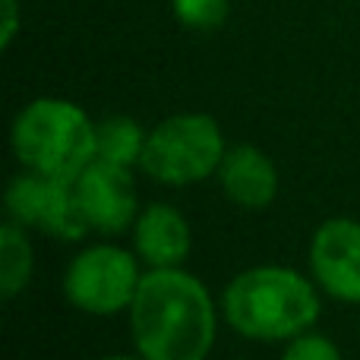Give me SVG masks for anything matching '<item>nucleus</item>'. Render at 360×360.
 <instances>
[{"mask_svg": "<svg viewBox=\"0 0 360 360\" xmlns=\"http://www.w3.org/2000/svg\"><path fill=\"white\" fill-rule=\"evenodd\" d=\"M130 335L146 360H205L218 310L209 288L184 269H149L130 304Z\"/></svg>", "mask_w": 360, "mask_h": 360, "instance_id": "f257e3e1", "label": "nucleus"}, {"mask_svg": "<svg viewBox=\"0 0 360 360\" xmlns=\"http://www.w3.org/2000/svg\"><path fill=\"white\" fill-rule=\"evenodd\" d=\"M319 285L288 266H253L221 291V316L250 342H291L316 326Z\"/></svg>", "mask_w": 360, "mask_h": 360, "instance_id": "f03ea898", "label": "nucleus"}, {"mask_svg": "<svg viewBox=\"0 0 360 360\" xmlns=\"http://www.w3.org/2000/svg\"><path fill=\"white\" fill-rule=\"evenodd\" d=\"M10 149L25 171L70 184L95 162V124L76 101L35 98L13 117Z\"/></svg>", "mask_w": 360, "mask_h": 360, "instance_id": "7ed1b4c3", "label": "nucleus"}, {"mask_svg": "<svg viewBox=\"0 0 360 360\" xmlns=\"http://www.w3.org/2000/svg\"><path fill=\"white\" fill-rule=\"evenodd\" d=\"M224 152H228V143L212 114H171L149 130L139 171L168 186L199 184L218 174Z\"/></svg>", "mask_w": 360, "mask_h": 360, "instance_id": "20e7f679", "label": "nucleus"}, {"mask_svg": "<svg viewBox=\"0 0 360 360\" xmlns=\"http://www.w3.org/2000/svg\"><path fill=\"white\" fill-rule=\"evenodd\" d=\"M143 281L139 256L117 243H92L67 262L63 297L70 307L92 316H117L130 310Z\"/></svg>", "mask_w": 360, "mask_h": 360, "instance_id": "39448f33", "label": "nucleus"}, {"mask_svg": "<svg viewBox=\"0 0 360 360\" xmlns=\"http://www.w3.org/2000/svg\"><path fill=\"white\" fill-rule=\"evenodd\" d=\"M70 190H73L76 218H79L86 237L124 234L127 228H133L139 215L136 184H133L130 168H124V165L95 158L92 165L82 168L79 177L70 180Z\"/></svg>", "mask_w": 360, "mask_h": 360, "instance_id": "423d86ee", "label": "nucleus"}, {"mask_svg": "<svg viewBox=\"0 0 360 360\" xmlns=\"http://www.w3.org/2000/svg\"><path fill=\"white\" fill-rule=\"evenodd\" d=\"M4 205L6 218L25 231H41L57 240H82L86 237L79 218H76L73 190L67 180L44 177L22 168L6 186Z\"/></svg>", "mask_w": 360, "mask_h": 360, "instance_id": "0eeeda50", "label": "nucleus"}, {"mask_svg": "<svg viewBox=\"0 0 360 360\" xmlns=\"http://www.w3.org/2000/svg\"><path fill=\"white\" fill-rule=\"evenodd\" d=\"M310 272L332 300L360 304V221L338 215L313 231Z\"/></svg>", "mask_w": 360, "mask_h": 360, "instance_id": "6e6552de", "label": "nucleus"}, {"mask_svg": "<svg viewBox=\"0 0 360 360\" xmlns=\"http://www.w3.org/2000/svg\"><path fill=\"white\" fill-rule=\"evenodd\" d=\"M193 250V231L184 212L168 202L139 209L133 221V253L149 269H177Z\"/></svg>", "mask_w": 360, "mask_h": 360, "instance_id": "1a4fd4ad", "label": "nucleus"}, {"mask_svg": "<svg viewBox=\"0 0 360 360\" xmlns=\"http://www.w3.org/2000/svg\"><path fill=\"white\" fill-rule=\"evenodd\" d=\"M215 177L224 199H231L237 209L259 212L269 209L278 196V168L266 152L250 143L228 146Z\"/></svg>", "mask_w": 360, "mask_h": 360, "instance_id": "9d476101", "label": "nucleus"}, {"mask_svg": "<svg viewBox=\"0 0 360 360\" xmlns=\"http://www.w3.org/2000/svg\"><path fill=\"white\" fill-rule=\"evenodd\" d=\"M146 136L149 133L133 117L111 114V117L95 124V158H105L111 165H124V168H139Z\"/></svg>", "mask_w": 360, "mask_h": 360, "instance_id": "9b49d317", "label": "nucleus"}, {"mask_svg": "<svg viewBox=\"0 0 360 360\" xmlns=\"http://www.w3.org/2000/svg\"><path fill=\"white\" fill-rule=\"evenodd\" d=\"M32 272H35V250L25 237V228L6 218L0 228V297H19L29 288Z\"/></svg>", "mask_w": 360, "mask_h": 360, "instance_id": "f8f14e48", "label": "nucleus"}, {"mask_svg": "<svg viewBox=\"0 0 360 360\" xmlns=\"http://www.w3.org/2000/svg\"><path fill=\"white\" fill-rule=\"evenodd\" d=\"M171 10H174V19L184 29L215 32L228 19L231 0H171Z\"/></svg>", "mask_w": 360, "mask_h": 360, "instance_id": "ddd939ff", "label": "nucleus"}, {"mask_svg": "<svg viewBox=\"0 0 360 360\" xmlns=\"http://www.w3.org/2000/svg\"><path fill=\"white\" fill-rule=\"evenodd\" d=\"M281 360H342V351L329 335L319 332H304V335L291 338L281 351Z\"/></svg>", "mask_w": 360, "mask_h": 360, "instance_id": "4468645a", "label": "nucleus"}, {"mask_svg": "<svg viewBox=\"0 0 360 360\" xmlns=\"http://www.w3.org/2000/svg\"><path fill=\"white\" fill-rule=\"evenodd\" d=\"M0 10H4V25H0V48H10L13 38L19 32V0H0Z\"/></svg>", "mask_w": 360, "mask_h": 360, "instance_id": "2eb2a0df", "label": "nucleus"}, {"mask_svg": "<svg viewBox=\"0 0 360 360\" xmlns=\"http://www.w3.org/2000/svg\"><path fill=\"white\" fill-rule=\"evenodd\" d=\"M98 360H146L143 354H136V357H130V354H108V357H98Z\"/></svg>", "mask_w": 360, "mask_h": 360, "instance_id": "dca6fc26", "label": "nucleus"}]
</instances>
